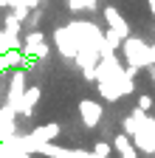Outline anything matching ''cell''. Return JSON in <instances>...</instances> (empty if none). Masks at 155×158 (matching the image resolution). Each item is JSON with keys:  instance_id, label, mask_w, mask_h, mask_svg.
Wrapping results in <instances>:
<instances>
[{"instance_id": "1", "label": "cell", "mask_w": 155, "mask_h": 158, "mask_svg": "<svg viewBox=\"0 0 155 158\" xmlns=\"http://www.w3.org/2000/svg\"><path fill=\"white\" fill-rule=\"evenodd\" d=\"M26 51H28V54H37V56H45V54H48V48H45V43H43V34H40V31L26 34Z\"/></svg>"}, {"instance_id": "2", "label": "cell", "mask_w": 155, "mask_h": 158, "mask_svg": "<svg viewBox=\"0 0 155 158\" xmlns=\"http://www.w3.org/2000/svg\"><path fill=\"white\" fill-rule=\"evenodd\" d=\"M79 110H82V118H85L88 127H93L96 122H99V116H102V105H96V102H82Z\"/></svg>"}, {"instance_id": "3", "label": "cell", "mask_w": 155, "mask_h": 158, "mask_svg": "<svg viewBox=\"0 0 155 158\" xmlns=\"http://www.w3.org/2000/svg\"><path fill=\"white\" fill-rule=\"evenodd\" d=\"M116 150H119L121 152V158H135V150H133V141H130V138L121 133V135H116Z\"/></svg>"}, {"instance_id": "4", "label": "cell", "mask_w": 155, "mask_h": 158, "mask_svg": "<svg viewBox=\"0 0 155 158\" xmlns=\"http://www.w3.org/2000/svg\"><path fill=\"white\" fill-rule=\"evenodd\" d=\"M104 17L113 23V31H119L121 37H127V31H130V28H127V23H124V20L116 14V9H107V11H104Z\"/></svg>"}, {"instance_id": "5", "label": "cell", "mask_w": 155, "mask_h": 158, "mask_svg": "<svg viewBox=\"0 0 155 158\" xmlns=\"http://www.w3.org/2000/svg\"><path fill=\"white\" fill-rule=\"evenodd\" d=\"M37 99H40V90H37V88H28V90H26V96H23V107H20V110H23V113H28V107L37 102Z\"/></svg>"}, {"instance_id": "6", "label": "cell", "mask_w": 155, "mask_h": 158, "mask_svg": "<svg viewBox=\"0 0 155 158\" xmlns=\"http://www.w3.org/2000/svg\"><path fill=\"white\" fill-rule=\"evenodd\" d=\"M93 152H96V155H102V158H107V152H110V144H107V141H99V144L93 147Z\"/></svg>"}, {"instance_id": "7", "label": "cell", "mask_w": 155, "mask_h": 158, "mask_svg": "<svg viewBox=\"0 0 155 158\" xmlns=\"http://www.w3.org/2000/svg\"><path fill=\"white\" fill-rule=\"evenodd\" d=\"M152 107V99L149 96H138V110H149Z\"/></svg>"}, {"instance_id": "8", "label": "cell", "mask_w": 155, "mask_h": 158, "mask_svg": "<svg viewBox=\"0 0 155 158\" xmlns=\"http://www.w3.org/2000/svg\"><path fill=\"white\" fill-rule=\"evenodd\" d=\"M149 6H152V14H155V0H149Z\"/></svg>"}, {"instance_id": "9", "label": "cell", "mask_w": 155, "mask_h": 158, "mask_svg": "<svg viewBox=\"0 0 155 158\" xmlns=\"http://www.w3.org/2000/svg\"><path fill=\"white\" fill-rule=\"evenodd\" d=\"M6 3H9V0H0V6H6Z\"/></svg>"}, {"instance_id": "10", "label": "cell", "mask_w": 155, "mask_h": 158, "mask_svg": "<svg viewBox=\"0 0 155 158\" xmlns=\"http://www.w3.org/2000/svg\"><path fill=\"white\" fill-rule=\"evenodd\" d=\"M152 76H155V71H152Z\"/></svg>"}]
</instances>
